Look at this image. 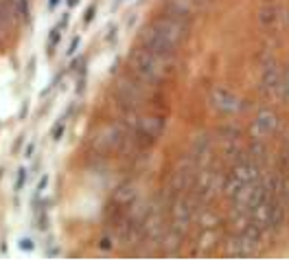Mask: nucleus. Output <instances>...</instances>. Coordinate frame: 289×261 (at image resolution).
<instances>
[{
  "mask_svg": "<svg viewBox=\"0 0 289 261\" xmlns=\"http://www.w3.org/2000/svg\"><path fill=\"white\" fill-rule=\"evenodd\" d=\"M138 46L147 48L149 53H153L155 57H160L162 62L166 64H173L175 55H177V46L180 44H175L171 37H166L162 31H158L153 24L144 26L143 33H141V42H138Z\"/></svg>",
  "mask_w": 289,
  "mask_h": 261,
  "instance_id": "1",
  "label": "nucleus"
},
{
  "mask_svg": "<svg viewBox=\"0 0 289 261\" xmlns=\"http://www.w3.org/2000/svg\"><path fill=\"white\" fill-rule=\"evenodd\" d=\"M252 130H254V136L265 138V136L274 134V132L279 130V119H276V114L272 112V110L263 108V110H261V112L257 114V119H254Z\"/></svg>",
  "mask_w": 289,
  "mask_h": 261,
  "instance_id": "2",
  "label": "nucleus"
},
{
  "mask_svg": "<svg viewBox=\"0 0 289 261\" xmlns=\"http://www.w3.org/2000/svg\"><path fill=\"white\" fill-rule=\"evenodd\" d=\"M210 101H213V108L221 110V112H235V110H241V101H239L228 88H215L213 94H210Z\"/></svg>",
  "mask_w": 289,
  "mask_h": 261,
  "instance_id": "3",
  "label": "nucleus"
}]
</instances>
